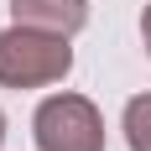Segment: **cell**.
Returning a JSON list of instances; mask_svg holds the SVG:
<instances>
[{"instance_id": "cell-1", "label": "cell", "mask_w": 151, "mask_h": 151, "mask_svg": "<svg viewBox=\"0 0 151 151\" xmlns=\"http://www.w3.org/2000/svg\"><path fill=\"white\" fill-rule=\"evenodd\" d=\"M73 68V47L58 31L42 26H21L0 31V83L5 89H47V83H63Z\"/></svg>"}, {"instance_id": "cell-2", "label": "cell", "mask_w": 151, "mask_h": 151, "mask_svg": "<svg viewBox=\"0 0 151 151\" xmlns=\"http://www.w3.org/2000/svg\"><path fill=\"white\" fill-rule=\"evenodd\" d=\"M31 130L37 151H104V120L83 94H47Z\"/></svg>"}, {"instance_id": "cell-3", "label": "cell", "mask_w": 151, "mask_h": 151, "mask_svg": "<svg viewBox=\"0 0 151 151\" xmlns=\"http://www.w3.org/2000/svg\"><path fill=\"white\" fill-rule=\"evenodd\" d=\"M11 16L21 26H42L58 37H73L89 21V0H11Z\"/></svg>"}, {"instance_id": "cell-4", "label": "cell", "mask_w": 151, "mask_h": 151, "mask_svg": "<svg viewBox=\"0 0 151 151\" xmlns=\"http://www.w3.org/2000/svg\"><path fill=\"white\" fill-rule=\"evenodd\" d=\"M125 141L130 151H151V94H136L125 104Z\"/></svg>"}, {"instance_id": "cell-5", "label": "cell", "mask_w": 151, "mask_h": 151, "mask_svg": "<svg viewBox=\"0 0 151 151\" xmlns=\"http://www.w3.org/2000/svg\"><path fill=\"white\" fill-rule=\"evenodd\" d=\"M141 42H146V52H151V0H146V11H141Z\"/></svg>"}, {"instance_id": "cell-6", "label": "cell", "mask_w": 151, "mask_h": 151, "mask_svg": "<svg viewBox=\"0 0 151 151\" xmlns=\"http://www.w3.org/2000/svg\"><path fill=\"white\" fill-rule=\"evenodd\" d=\"M0 141H5V115H0Z\"/></svg>"}]
</instances>
